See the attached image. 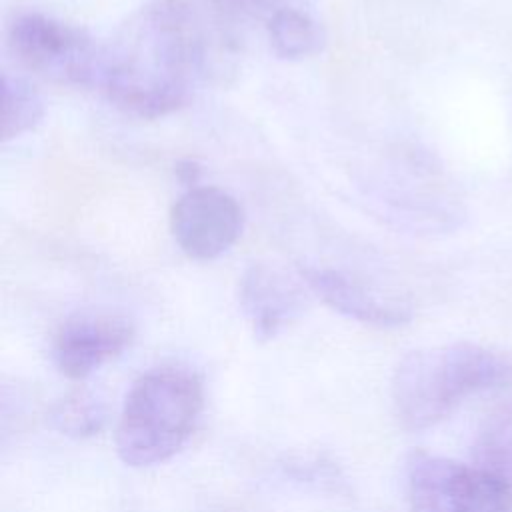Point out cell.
I'll use <instances>...</instances> for the list:
<instances>
[{"label":"cell","mask_w":512,"mask_h":512,"mask_svg":"<svg viewBox=\"0 0 512 512\" xmlns=\"http://www.w3.org/2000/svg\"><path fill=\"white\" fill-rule=\"evenodd\" d=\"M208 66V36L182 0L140 8L102 46L98 88L122 112L154 120L192 98Z\"/></svg>","instance_id":"6da1fadb"},{"label":"cell","mask_w":512,"mask_h":512,"mask_svg":"<svg viewBox=\"0 0 512 512\" xmlns=\"http://www.w3.org/2000/svg\"><path fill=\"white\" fill-rule=\"evenodd\" d=\"M512 386V358L480 344L456 342L414 350L392 376L398 420L422 430L444 420L466 396Z\"/></svg>","instance_id":"7a4b0ae2"},{"label":"cell","mask_w":512,"mask_h":512,"mask_svg":"<svg viewBox=\"0 0 512 512\" xmlns=\"http://www.w3.org/2000/svg\"><path fill=\"white\" fill-rule=\"evenodd\" d=\"M204 408L196 372L158 366L142 374L126 394L116 426V452L128 466H152L172 458L192 436Z\"/></svg>","instance_id":"3957f363"},{"label":"cell","mask_w":512,"mask_h":512,"mask_svg":"<svg viewBox=\"0 0 512 512\" xmlns=\"http://www.w3.org/2000/svg\"><path fill=\"white\" fill-rule=\"evenodd\" d=\"M8 46L28 70L66 86H96L102 46L78 26L42 12H22L8 28Z\"/></svg>","instance_id":"277c9868"},{"label":"cell","mask_w":512,"mask_h":512,"mask_svg":"<svg viewBox=\"0 0 512 512\" xmlns=\"http://www.w3.org/2000/svg\"><path fill=\"white\" fill-rule=\"evenodd\" d=\"M408 498L414 512H512V488L506 482L426 452L408 460Z\"/></svg>","instance_id":"5b68a950"},{"label":"cell","mask_w":512,"mask_h":512,"mask_svg":"<svg viewBox=\"0 0 512 512\" xmlns=\"http://www.w3.org/2000/svg\"><path fill=\"white\" fill-rule=\"evenodd\" d=\"M244 228V210L234 196L214 186L186 190L170 212V230L184 254L214 260L228 252Z\"/></svg>","instance_id":"8992f818"},{"label":"cell","mask_w":512,"mask_h":512,"mask_svg":"<svg viewBox=\"0 0 512 512\" xmlns=\"http://www.w3.org/2000/svg\"><path fill=\"white\" fill-rule=\"evenodd\" d=\"M134 338L132 322L116 312H78L64 320L52 340L60 374L82 380L120 356Z\"/></svg>","instance_id":"52a82bcc"},{"label":"cell","mask_w":512,"mask_h":512,"mask_svg":"<svg viewBox=\"0 0 512 512\" xmlns=\"http://www.w3.org/2000/svg\"><path fill=\"white\" fill-rule=\"evenodd\" d=\"M238 300L258 340L276 338L304 308L300 288L266 264L244 270Z\"/></svg>","instance_id":"ba28073f"},{"label":"cell","mask_w":512,"mask_h":512,"mask_svg":"<svg viewBox=\"0 0 512 512\" xmlns=\"http://www.w3.org/2000/svg\"><path fill=\"white\" fill-rule=\"evenodd\" d=\"M300 276L306 286L332 310L378 328L402 326L410 320L408 308L386 300L352 276L322 266H302Z\"/></svg>","instance_id":"9c48e42d"},{"label":"cell","mask_w":512,"mask_h":512,"mask_svg":"<svg viewBox=\"0 0 512 512\" xmlns=\"http://www.w3.org/2000/svg\"><path fill=\"white\" fill-rule=\"evenodd\" d=\"M474 466L512 488V402L490 410L472 442Z\"/></svg>","instance_id":"30bf717a"},{"label":"cell","mask_w":512,"mask_h":512,"mask_svg":"<svg viewBox=\"0 0 512 512\" xmlns=\"http://www.w3.org/2000/svg\"><path fill=\"white\" fill-rule=\"evenodd\" d=\"M268 38L276 56L300 60L320 52L324 34L314 18L296 8H280L268 20Z\"/></svg>","instance_id":"8fae6325"},{"label":"cell","mask_w":512,"mask_h":512,"mask_svg":"<svg viewBox=\"0 0 512 512\" xmlns=\"http://www.w3.org/2000/svg\"><path fill=\"white\" fill-rule=\"evenodd\" d=\"M44 116V102L38 90L20 76H2V142L34 130Z\"/></svg>","instance_id":"7c38bea8"},{"label":"cell","mask_w":512,"mask_h":512,"mask_svg":"<svg viewBox=\"0 0 512 512\" xmlns=\"http://www.w3.org/2000/svg\"><path fill=\"white\" fill-rule=\"evenodd\" d=\"M52 428L70 438H88L100 432L104 424V406L88 396L74 394L56 402L48 414Z\"/></svg>","instance_id":"4fadbf2b"},{"label":"cell","mask_w":512,"mask_h":512,"mask_svg":"<svg viewBox=\"0 0 512 512\" xmlns=\"http://www.w3.org/2000/svg\"><path fill=\"white\" fill-rule=\"evenodd\" d=\"M176 178L180 184H184L188 190L196 188L202 178V166L196 160H180L176 164Z\"/></svg>","instance_id":"5bb4252c"},{"label":"cell","mask_w":512,"mask_h":512,"mask_svg":"<svg viewBox=\"0 0 512 512\" xmlns=\"http://www.w3.org/2000/svg\"><path fill=\"white\" fill-rule=\"evenodd\" d=\"M216 512H260V510L246 508V506H232V508H222V510H216Z\"/></svg>","instance_id":"9a60e30c"}]
</instances>
